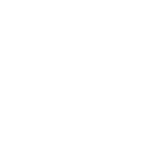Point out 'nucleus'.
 I'll list each match as a JSON object with an SVG mask.
<instances>
[]
</instances>
